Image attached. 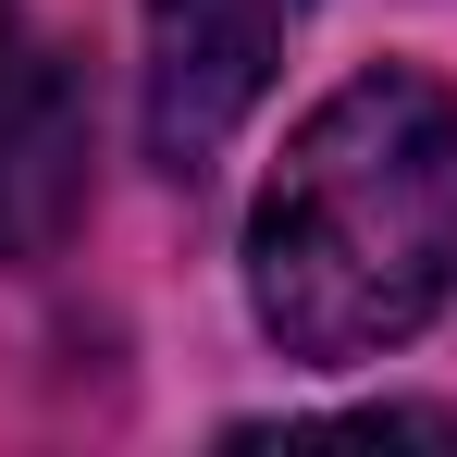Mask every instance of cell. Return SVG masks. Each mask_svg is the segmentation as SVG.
<instances>
[{"label":"cell","mask_w":457,"mask_h":457,"mask_svg":"<svg viewBox=\"0 0 457 457\" xmlns=\"http://www.w3.org/2000/svg\"><path fill=\"white\" fill-rule=\"evenodd\" d=\"M297 25H309V0H149V99H137V124H149L161 173H198L260 112V87L297 50Z\"/></svg>","instance_id":"2"},{"label":"cell","mask_w":457,"mask_h":457,"mask_svg":"<svg viewBox=\"0 0 457 457\" xmlns=\"http://www.w3.org/2000/svg\"><path fill=\"white\" fill-rule=\"evenodd\" d=\"M457 297V99L420 62H371L309 112L260 211L247 309L285 359H383Z\"/></svg>","instance_id":"1"},{"label":"cell","mask_w":457,"mask_h":457,"mask_svg":"<svg viewBox=\"0 0 457 457\" xmlns=\"http://www.w3.org/2000/svg\"><path fill=\"white\" fill-rule=\"evenodd\" d=\"M87 198V75L50 0H0V260L50 247Z\"/></svg>","instance_id":"3"}]
</instances>
